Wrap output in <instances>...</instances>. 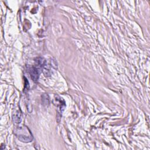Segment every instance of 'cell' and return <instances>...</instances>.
Here are the masks:
<instances>
[{
    "label": "cell",
    "instance_id": "6da1fadb",
    "mask_svg": "<svg viewBox=\"0 0 150 150\" xmlns=\"http://www.w3.org/2000/svg\"><path fill=\"white\" fill-rule=\"evenodd\" d=\"M15 134L18 138L25 142H30L33 139V136L29 129V128L25 126L17 128L15 130Z\"/></svg>",
    "mask_w": 150,
    "mask_h": 150
},
{
    "label": "cell",
    "instance_id": "7a4b0ae2",
    "mask_svg": "<svg viewBox=\"0 0 150 150\" xmlns=\"http://www.w3.org/2000/svg\"><path fill=\"white\" fill-rule=\"evenodd\" d=\"M40 67L36 65L35 66H33L30 69V74L31 76V78L35 82L37 81L39 79V74H40Z\"/></svg>",
    "mask_w": 150,
    "mask_h": 150
},
{
    "label": "cell",
    "instance_id": "3957f363",
    "mask_svg": "<svg viewBox=\"0 0 150 150\" xmlns=\"http://www.w3.org/2000/svg\"><path fill=\"white\" fill-rule=\"evenodd\" d=\"M53 103L54 104L56 105L59 108V109L60 110L61 112H62L65 107V103L64 100H62V98L59 97L58 96H56L54 98Z\"/></svg>",
    "mask_w": 150,
    "mask_h": 150
},
{
    "label": "cell",
    "instance_id": "277c9868",
    "mask_svg": "<svg viewBox=\"0 0 150 150\" xmlns=\"http://www.w3.org/2000/svg\"><path fill=\"white\" fill-rule=\"evenodd\" d=\"M42 103L44 105H47L49 103V96L46 94H44L42 96Z\"/></svg>",
    "mask_w": 150,
    "mask_h": 150
},
{
    "label": "cell",
    "instance_id": "5b68a950",
    "mask_svg": "<svg viewBox=\"0 0 150 150\" xmlns=\"http://www.w3.org/2000/svg\"><path fill=\"white\" fill-rule=\"evenodd\" d=\"M21 118H22V116H21V112L19 111H17L13 117V121H15V122H16V123H18V122H20L21 120Z\"/></svg>",
    "mask_w": 150,
    "mask_h": 150
}]
</instances>
